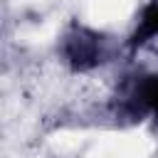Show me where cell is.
<instances>
[{"mask_svg": "<svg viewBox=\"0 0 158 158\" xmlns=\"http://www.w3.org/2000/svg\"><path fill=\"white\" fill-rule=\"evenodd\" d=\"M158 37V0L151 2L141 20H138V27H136V42H146V40H153Z\"/></svg>", "mask_w": 158, "mask_h": 158, "instance_id": "obj_1", "label": "cell"}]
</instances>
